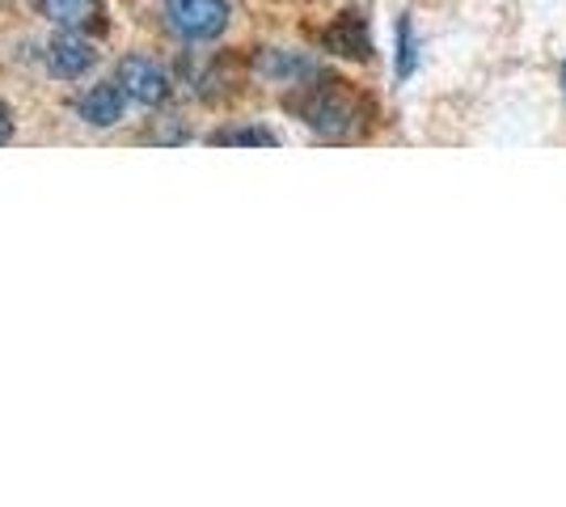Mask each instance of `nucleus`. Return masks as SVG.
I'll return each mask as SVG.
<instances>
[{
    "mask_svg": "<svg viewBox=\"0 0 566 507\" xmlns=\"http://www.w3.org/2000/svg\"><path fill=\"white\" fill-rule=\"evenodd\" d=\"M283 106L305 127L331 136V140L359 136V127L368 123V102L355 94L347 81H338V76L313 73L305 81H296V89L283 97Z\"/></svg>",
    "mask_w": 566,
    "mask_h": 507,
    "instance_id": "obj_1",
    "label": "nucleus"
},
{
    "mask_svg": "<svg viewBox=\"0 0 566 507\" xmlns=\"http://www.w3.org/2000/svg\"><path fill=\"white\" fill-rule=\"evenodd\" d=\"M161 13L174 34L190 43H212L229 30L233 4L229 0H161Z\"/></svg>",
    "mask_w": 566,
    "mask_h": 507,
    "instance_id": "obj_2",
    "label": "nucleus"
},
{
    "mask_svg": "<svg viewBox=\"0 0 566 507\" xmlns=\"http://www.w3.org/2000/svg\"><path fill=\"white\" fill-rule=\"evenodd\" d=\"M118 89L127 94V102H136L144 110H157L166 106L174 85H169V73L153 60V55H123L115 68Z\"/></svg>",
    "mask_w": 566,
    "mask_h": 507,
    "instance_id": "obj_3",
    "label": "nucleus"
},
{
    "mask_svg": "<svg viewBox=\"0 0 566 507\" xmlns=\"http://www.w3.org/2000/svg\"><path fill=\"white\" fill-rule=\"evenodd\" d=\"M48 68L64 81H81L85 73L97 68V47L81 30H64L48 43Z\"/></svg>",
    "mask_w": 566,
    "mask_h": 507,
    "instance_id": "obj_4",
    "label": "nucleus"
},
{
    "mask_svg": "<svg viewBox=\"0 0 566 507\" xmlns=\"http://www.w3.org/2000/svg\"><path fill=\"white\" fill-rule=\"evenodd\" d=\"M72 110H76V119L90 123V127H115V123H123L127 94L118 89V81H97L85 94L72 97Z\"/></svg>",
    "mask_w": 566,
    "mask_h": 507,
    "instance_id": "obj_5",
    "label": "nucleus"
},
{
    "mask_svg": "<svg viewBox=\"0 0 566 507\" xmlns=\"http://www.w3.org/2000/svg\"><path fill=\"white\" fill-rule=\"evenodd\" d=\"M322 47L343 55V60H373V39H368V22L359 13H338L326 34H322Z\"/></svg>",
    "mask_w": 566,
    "mask_h": 507,
    "instance_id": "obj_6",
    "label": "nucleus"
},
{
    "mask_svg": "<svg viewBox=\"0 0 566 507\" xmlns=\"http://www.w3.org/2000/svg\"><path fill=\"white\" fill-rule=\"evenodd\" d=\"M34 4L60 30H102L106 25V4L102 0H34Z\"/></svg>",
    "mask_w": 566,
    "mask_h": 507,
    "instance_id": "obj_7",
    "label": "nucleus"
},
{
    "mask_svg": "<svg viewBox=\"0 0 566 507\" xmlns=\"http://www.w3.org/2000/svg\"><path fill=\"white\" fill-rule=\"evenodd\" d=\"M208 145L275 148V145H280V136H275V131H271V127H259V123H250V127H216L212 136H208Z\"/></svg>",
    "mask_w": 566,
    "mask_h": 507,
    "instance_id": "obj_8",
    "label": "nucleus"
},
{
    "mask_svg": "<svg viewBox=\"0 0 566 507\" xmlns=\"http://www.w3.org/2000/svg\"><path fill=\"white\" fill-rule=\"evenodd\" d=\"M419 68V39H415V22L410 18H398V76H415Z\"/></svg>",
    "mask_w": 566,
    "mask_h": 507,
    "instance_id": "obj_9",
    "label": "nucleus"
},
{
    "mask_svg": "<svg viewBox=\"0 0 566 507\" xmlns=\"http://www.w3.org/2000/svg\"><path fill=\"white\" fill-rule=\"evenodd\" d=\"M13 140V115H9V106L0 102V145H9Z\"/></svg>",
    "mask_w": 566,
    "mask_h": 507,
    "instance_id": "obj_10",
    "label": "nucleus"
},
{
    "mask_svg": "<svg viewBox=\"0 0 566 507\" xmlns=\"http://www.w3.org/2000/svg\"><path fill=\"white\" fill-rule=\"evenodd\" d=\"M563 89H566V68H563Z\"/></svg>",
    "mask_w": 566,
    "mask_h": 507,
    "instance_id": "obj_11",
    "label": "nucleus"
}]
</instances>
